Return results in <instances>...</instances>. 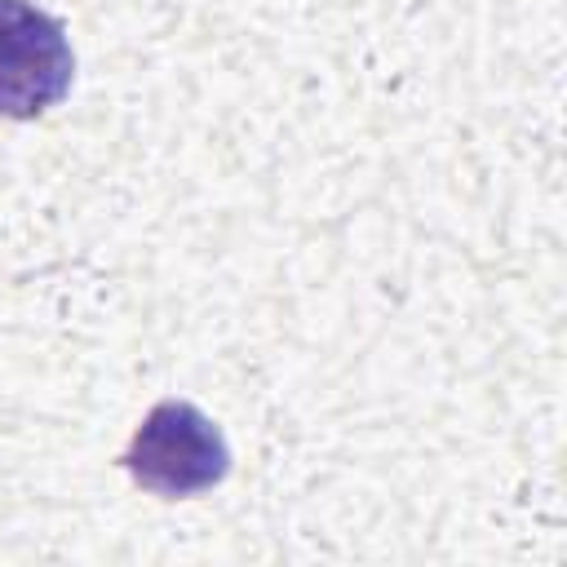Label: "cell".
Returning <instances> with one entry per match:
<instances>
[{
  "instance_id": "cell-2",
  "label": "cell",
  "mask_w": 567,
  "mask_h": 567,
  "mask_svg": "<svg viewBox=\"0 0 567 567\" xmlns=\"http://www.w3.org/2000/svg\"><path fill=\"white\" fill-rule=\"evenodd\" d=\"M75 84V49L44 4L0 0V120L31 124L66 102Z\"/></svg>"
},
{
  "instance_id": "cell-1",
  "label": "cell",
  "mask_w": 567,
  "mask_h": 567,
  "mask_svg": "<svg viewBox=\"0 0 567 567\" xmlns=\"http://www.w3.org/2000/svg\"><path fill=\"white\" fill-rule=\"evenodd\" d=\"M120 470L146 496L190 501L230 474V439L190 399H159L133 425L120 452Z\"/></svg>"
}]
</instances>
